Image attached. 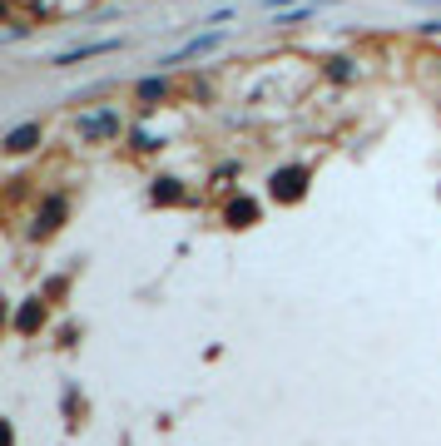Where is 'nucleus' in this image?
Returning a JSON list of instances; mask_svg holds the SVG:
<instances>
[{"instance_id":"20e7f679","label":"nucleus","mask_w":441,"mask_h":446,"mask_svg":"<svg viewBox=\"0 0 441 446\" xmlns=\"http://www.w3.org/2000/svg\"><path fill=\"white\" fill-rule=\"evenodd\" d=\"M139 94H144V99H164V94H169V85H164V80H144Z\"/></svg>"},{"instance_id":"f03ea898","label":"nucleus","mask_w":441,"mask_h":446,"mask_svg":"<svg viewBox=\"0 0 441 446\" xmlns=\"http://www.w3.org/2000/svg\"><path fill=\"white\" fill-rule=\"evenodd\" d=\"M218 45V35H203V40H189V45H179L174 55H164V65H174V60H184V55H203V50H213Z\"/></svg>"},{"instance_id":"7ed1b4c3","label":"nucleus","mask_w":441,"mask_h":446,"mask_svg":"<svg viewBox=\"0 0 441 446\" xmlns=\"http://www.w3.org/2000/svg\"><path fill=\"white\" fill-rule=\"evenodd\" d=\"M35 144H40V124H20V129L10 134V149H15V154H25V149H35Z\"/></svg>"},{"instance_id":"f257e3e1","label":"nucleus","mask_w":441,"mask_h":446,"mask_svg":"<svg viewBox=\"0 0 441 446\" xmlns=\"http://www.w3.org/2000/svg\"><path fill=\"white\" fill-rule=\"evenodd\" d=\"M80 134H85V139H104V134H120V115H94V120H80Z\"/></svg>"}]
</instances>
